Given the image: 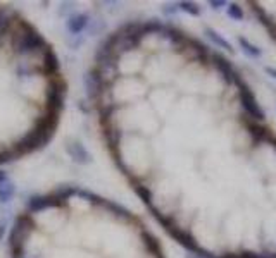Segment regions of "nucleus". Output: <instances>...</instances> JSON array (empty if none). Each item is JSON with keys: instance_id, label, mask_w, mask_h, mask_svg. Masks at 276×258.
Returning a JSON list of instances; mask_svg holds the SVG:
<instances>
[{"instance_id": "nucleus-1", "label": "nucleus", "mask_w": 276, "mask_h": 258, "mask_svg": "<svg viewBox=\"0 0 276 258\" xmlns=\"http://www.w3.org/2000/svg\"><path fill=\"white\" fill-rule=\"evenodd\" d=\"M57 122H59V115L47 112L43 117H40L38 121H36L35 128L29 131L28 134H24V136L14 145L12 150L19 157H23L26 153H31V152L40 150V148H45L47 143L52 140V136H54Z\"/></svg>"}, {"instance_id": "nucleus-2", "label": "nucleus", "mask_w": 276, "mask_h": 258, "mask_svg": "<svg viewBox=\"0 0 276 258\" xmlns=\"http://www.w3.org/2000/svg\"><path fill=\"white\" fill-rule=\"evenodd\" d=\"M35 229V220H33L31 214H21L16 217L12 229L9 233V250H10V258H24V239L31 234Z\"/></svg>"}, {"instance_id": "nucleus-3", "label": "nucleus", "mask_w": 276, "mask_h": 258, "mask_svg": "<svg viewBox=\"0 0 276 258\" xmlns=\"http://www.w3.org/2000/svg\"><path fill=\"white\" fill-rule=\"evenodd\" d=\"M12 47L16 50V54L28 55L40 50H47L48 45L45 42V38L36 29H33L26 22H21V31L12 38Z\"/></svg>"}, {"instance_id": "nucleus-4", "label": "nucleus", "mask_w": 276, "mask_h": 258, "mask_svg": "<svg viewBox=\"0 0 276 258\" xmlns=\"http://www.w3.org/2000/svg\"><path fill=\"white\" fill-rule=\"evenodd\" d=\"M66 93H68V85L61 78L52 80L47 86V112L57 115L61 114V110L64 108Z\"/></svg>"}, {"instance_id": "nucleus-5", "label": "nucleus", "mask_w": 276, "mask_h": 258, "mask_svg": "<svg viewBox=\"0 0 276 258\" xmlns=\"http://www.w3.org/2000/svg\"><path fill=\"white\" fill-rule=\"evenodd\" d=\"M26 212L28 214H36V212L47 210V208H55V207H62V201L57 200L54 194H33L26 200Z\"/></svg>"}, {"instance_id": "nucleus-6", "label": "nucleus", "mask_w": 276, "mask_h": 258, "mask_svg": "<svg viewBox=\"0 0 276 258\" xmlns=\"http://www.w3.org/2000/svg\"><path fill=\"white\" fill-rule=\"evenodd\" d=\"M238 86H240V103H242V107H244V110L247 112L252 119H256V121H264L266 115H264L263 108L257 103L256 96L252 95V91L242 83V81L238 83Z\"/></svg>"}, {"instance_id": "nucleus-7", "label": "nucleus", "mask_w": 276, "mask_h": 258, "mask_svg": "<svg viewBox=\"0 0 276 258\" xmlns=\"http://www.w3.org/2000/svg\"><path fill=\"white\" fill-rule=\"evenodd\" d=\"M85 88H87V95L90 100H97L104 89V78L99 69H92L85 74Z\"/></svg>"}, {"instance_id": "nucleus-8", "label": "nucleus", "mask_w": 276, "mask_h": 258, "mask_svg": "<svg viewBox=\"0 0 276 258\" xmlns=\"http://www.w3.org/2000/svg\"><path fill=\"white\" fill-rule=\"evenodd\" d=\"M90 16L87 12L73 14V16L66 19V31H68L69 36H80L85 29L90 28Z\"/></svg>"}, {"instance_id": "nucleus-9", "label": "nucleus", "mask_w": 276, "mask_h": 258, "mask_svg": "<svg viewBox=\"0 0 276 258\" xmlns=\"http://www.w3.org/2000/svg\"><path fill=\"white\" fill-rule=\"evenodd\" d=\"M66 152L68 155L73 159V162L80 164V166H87V164H92V153L80 143V141H68L66 145Z\"/></svg>"}, {"instance_id": "nucleus-10", "label": "nucleus", "mask_w": 276, "mask_h": 258, "mask_svg": "<svg viewBox=\"0 0 276 258\" xmlns=\"http://www.w3.org/2000/svg\"><path fill=\"white\" fill-rule=\"evenodd\" d=\"M59 69H61V62H59V57L50 47L43 52V73L52 76V74H57Z\"/></svg>"}, {"instance_id": "nucleus-11", "label": "nucleus", "mask_w": 276, "mask_h": 258, "mask_svg": "<svg viewBox=\"0 0 276 258\" xmlns=\"http://www.w3.org/2000/svg\"><path fill=\"white\" fill-rule=\"evenodd\" d=\"M214 64H216V67L219 69V73L223 74V76L226 78L228 81H231V83H240V78L237 76V73H235V69L231 67V64L226 59H223V57H219V55H214Z\"/></svg>"}, {"instance_id": "nucleus-12", "label": "nucleus", "mask_w": 276, "mask_h": 258, "mask_svg": "<svg viewBox=\"0 0 276 258\" xmlns=\"http://www.w3.org/2000/svg\"><path fill=\"white\" fill-rule=\"evenodd\" d=\"M206 35H207V38L211 40L214 45H218V47H221V48H225L226 52H230V54H233V45H231L228 40L225 38V36H221L219 35L216 29H212V28H206Z\"/></svg>"}, {"instance_id": "nucleus-13", "label": "nucleus", "mask_w": 276, "mask_h": 258, "mask_svg": "<svg viewBox=\"0 0 276 258\" xmlns=\"http://www.w3.org/2000/svg\"><path fill=\"white\" fill-rule=\"evenodd\" d=\"M238 43H240V47H242V50H244V54L249 55V57L259 59L261 54H263V52H261V48L257 47V45L251 43L247 38H244V36H240V38H238Z\"/></svg>"}, {"instance_id": "nucleus-14", "label": "nucleus", "mask_w": 276, "mask_h": 258, "mask_svg": "<svg viewBox=\"0 0 276 258\" xmlns=\"http://www.w3.org/2000/svg\"><path fill=\"white\" fill-rule=\"evenodd\" d=\"M16 191H17L16 184H14L12 181L3 182V184L0 186V203H9V201L14 198Z\"/></svg>"}, {"instance_id": "nucleus-15", "label": "nucleus", "mask_w": 276, "mask_h": 258, "mask_svg": "<svg viewBox=\"0 0 276 258\" xmlns=\"http://www.w3.org/2000/svg\"><path fill=\"white\" fill-rule=\"evenodd\" d=\"M78 189L80 188H76V186H61V188L54 191V196L64 203L66 200H69V198H73L74 194H78Z\"/></svg>"}, {"instance_id": "nucleus-16", "label": "nucleus", "mask_w": 276, "mask_h": 258, "mask_svg": "<svg viewBox=\"0 0 276 258\" xmlns=\"http://www.w3.org/2000/svg\"><path fill=\"white\" fill-rule=\"evenodd\" d=\"M102 207H106V208H107V210H109V212H111V214H114V215L121 217V219H130V212H128V210H126V208H125V207H121V205L114 203V201H109V200H104Z\"/></svg>"}, {"instance_id": "nucleus-17", "label": "nucleus", "mask_w": 276, "mask_h": 258, "mask_svg": "<svg viewBox=\"0 0 276 258\" xmlns=\"http://www.w3.org/2000/svg\"><path fill=\"white\" fill-rule=\"evenodd\" d=\"M178 9H181L183 12L190 14V16H193V17L200 16V7L197 5L195 2H190V0H183V2L178 3Z\"/></svg>"}, {"instance_id": "nucleus-18", "label": "nucleus", "mask_w": 276, "mask_h": 258, "mask_svg": "<svg viewBox=\"0 0 276 258\" xmlns=\"http://www.w3.org/2000/svg\"><path fill=\"white\" fill-rule=\"evenodd\" d=\"M226 14H228V17H231L233 21H242L244 19V9H242L238 3H228V7H226Z\"/></svg>"}, {"instance_id": "nucleus-19", "label": "nucleus", "mask_w": 276, "mask_h": 258, "mask_svg": "<svg viewBox=\"0 0 276 258\" xmlns=\"http://www.w3.org/2000/svg\"><path fill=\"white\" fill-rule=\"evenodd\" d=\"M78 196L83 198V200H88L93 205H102L104 203V198H100L99 194H95L92 191H87V189H78Z\"/></svg>"}, {"instance_id": "nucleus-20", "label": "nucleus", "mask_w": 276, "mask_h": 258, "mask_svg": "<svg viewBox=\"0 0 276 258\" xmlns=\"http://www.w3.org/2000/svg\"><path fill=\"white\" fill-rule=\"evenodd\" d=\"M17 153L14 150H3L0 152V166H3V164H9L12 162V160H17Z\"/></svg>"}, {"instance_id": "nucleus-21", "label": "nucleus", "mask_w": 276, "mask_h": 258, "mask_svg": "<svg viewBox=\"0 0 276 258\" xmlns=\"http://www.w3.org/2000/svg\"><path fill=\"white\" fill-rule=\"evenodd\" d=\"M10 22H12V21H10V17L5 16V14H2V17H0V43H2L3 35H5V33L9 31Z\"/></svg>"}, {"instance_id": "nucleus-22", "label": "nucleus", "mask_w": 276, "mask_h": 258, "mask_svg": "<svg viewBox=\"0 0 276 258\" xmlns=\"http://www.w3.org/2000/svg\"><path fill=\"white\" fill-rule=\"evenodd\" d=\"M135 191L140 194L141 196V200L145 201V203L147 205H150V200H152V193L148 191L147 188H145V186H141V184H135Z\"/></svg>"}, {"instance_id": "nucleus-23", "label": "nucleus", "mask_w": 276, "mask_h": 258, "mask_svg": "<svg viewBox=\"0 0 276 258\" xmlns=\"http://www.w3.org/2000/svg\"><path fill=\"white\" fill-rule=\"evenodd\" d=\"M104 29H106V22H104L102 19H97V21H93V24L90 22L88 33H90V36H93V35H99L100 31H104Z\"/></svg>"}, {"instance_id": "nucleus-24", "label": "nucleus", "mask_w": 276, "mask_h": 258, "mask_svg": "<svg viewBox=\"0 0 276 258\" xmlns=\"http://www.w3.org/2000/svg\"><path fill=\"white\" fill-rule=\"evenodd\" d=\"M73 9H74V3L73 2H62L61 3V9H59V14H61V16H66V19H68V17H71L73 16Z\"/></svg>"}, {"instance_id": "nucleus-25", "label": "nucleus", "mask_w": 276, "mask_h": 258, "mask_svg": "<svg viewBox=\"0 0 276 258\" xmlns=\"http://www.w3.org/2000/svg\"><path fill=\"white\" fill-rule=\"evenodd\" d=\"M209 7L211 9H214V10H221L223 7H226L228 3H226V0H209Z\"/></svg>"}, {"instance_id": "nucleus-26", "label": "nucleus", "mask_w": 276, "mask_h": 258, "mask_svg": "<svg viewBox=\"0 0 276 258\" xmlns=\"http://www.w3.org/2000/svg\"><path fill=\"white\" fill-rule=\"evenodd\" d=\"M164 14H166V16H174V14H176V10H178V3L176 5H174V3H171V5H164Z\"/></svg>"}, {"instance_id": "nucleus-27", "label": "nucleus", "mask_w": 276, "mask_h": 258, "mask_svg": "<svg viewBox=\"0 0 276 258\" xmlns=\"http://www.w3.org/2000/svg\"><path fill=\"white\" fill-rule=\"evenodd\" d=\"M74 38H76V36H74ZM83 42H85V38H83V36H78L76 40H68V45H69L71 48H74V50H76V48L80 47V45L83 43Z\"/></svg>"}, {"instance_id": "nucleus-28", "label": "nucleus", "mask_w": 276, "mask_h": 258, "mask_svg": "<svg viewBox=\"0 0 276 258\" xmlns=\"http://www.w3.org/2000/svg\"><path fill=\"white\" fill-rule=\"evenodd\" d=\"M9 181V174H7L5 171H0V186L3 184V182Z\"/></svg>"}, {"instance_id": "nucleus-29", "label": "nucleus", "mask_w": 276, "mask_h": 258, "mask_svg": "<svg viewBox=\"0 0 276 258\" xmlns=\"http://www.w3.org/2000/svg\"><path fill=\"white\" fill-rule=\"evenodd\" d=\"M266 74H270L273 80H276V69H273V67H266Z\"/></svg>"}, {"instance_id": "nucleus-30", "label": "nucleus", "mask_w": 276, "mask_h": 258, "mask_svg": "<svg viewBox=\"0 0 276 258\" xmlns=\"http://www.w3.org/2000/svg\"><path fill=\"white\" fill-rule=\"evenodd\" d=\"M3 236H5V222L0 224V241L3 239Z\"/></svg>"}, {"instance_id": "nucleus-31", "label": "nucleus", "mask_w": 276, "mask_h": 258, "mask_svg": "<svg viewBox=\"0 0 276 258\" xmlns=\"http://www.w3.org/2000/svg\"><path fill=\"white\" fill-rule=\"evenodd\" d=\"M186 258H193V257H192V255H188V257H186Z\"/></svg>"}]
</instances>
